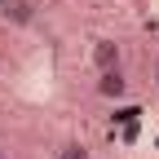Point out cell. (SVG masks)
Instances as JSON below:
<instances>
[{"label": "cell", "mask_w": 159, "mask_h": 159, "mask_svg": "<svg viewBox=\"0 0 159 159\" xmlns=\"http://www.w3.org/2000/svg\"><path fill=\"white\" fill-rule=\"evenodd\" d=\"M93 71L102 75V71H115V66H124V44L119 40H111V35H102V40H93Z\"/></svg>", "instance_id": "1"}, {"label": "cell", "mask_w": 159, "mask_h": 159, "mask_svg": "<svg viewBox=\"0 0 159 159\" xmlns=\"http://www.w3.org/2000/svg\"><path fill=\"white\" fill-rule=\"evenodd\" d=\"M97 97H106V102H124V97H128V75H124V66L97 75Z\"/></svg>", "instance_id": "2"}, {"label": "cell", "mask_w": 159, "mask_h": 159, "mask_svg": "<svg viewBox=\"0 0 159 159\" xmlns=\"http://www.w3.org/2000/svg\"><path fill=\"white\" fill-rule=\"evenodd\" d=\"M57 159H93V155H89V146H84V142H66L62 150H57Z\"/></svg>", "instance_id": "3"}, {"label": "cell", "mask_w": 159, "mask_h": 159, "mask_svg": "<svg viewBox=\"0 0 159 159\" xmlns=\"http://www.w3.org/2000/svg\"><path fill=\"white\" fill-rule=\"evenodd\" d=\"M0 159H13V155H9V146H0Z\"/></svg>", "instance_id": "4"}, {"label": "cell", "mask_w": 159, "mask_h": 159, "mask_svg": "<svg viewBox=\"0 0 159 159\" xmlns=\"http://www.w3.org/2000/svg\"><path fill=\"white\" fill-rule=\"evenodd\" d=\"M155 84H159V57H155Z\"/></svg>", "instance_id": "5"}]
</instances>
